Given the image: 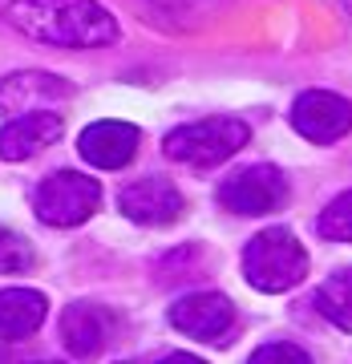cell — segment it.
Wrapping results in <instances>:
<instances>
[{
  "label": "cell",
  "mask_w": 352,
  "mask_h": 364,
  "mask_svg": "<svg viewBox=\"0 0 352 364\" xmlns=\"http://www.w3.org/2000/svg\"><path fill=\"white\" fill-rule=\"evenodd\" d=\"M9 25L41 45L61 49H97L117 41V21L97 0H13Z\"/></svg>",
  "instance_id": "cell-1"
},
{
  "label": "cell",
  "mask_w": 352,
  "mask_h": 364,
  "mask_svg": "<svg viewBox=\"0 0 352 364\" xmlns=\"http://www.w3.org/2000/svg\"><path fill=\"white\" fill-rule=\"evenodd\" d=\"M243 275L255 291H287L308 275V251L300 247V239L284 227H267L247 243L243 251Z\"/></svg>",
  "instance_id": "cell-2"
},
{
  "label": "cell",
  "mask_w": 352,
  "mask_h": 364,
  "mask_svg": "<svg viewBox=\"0 0 352 364\" xmlns=\"http://www.w3.org/2000/svg\"><path fill=\"white\" fill-rule=\"evenodd\" d=\"M251 130L239 122V117H203V122H191V126H178V130L166 134V150L170 162H186V166H219L231 154H239L247 146Z\"/></svg>",
  "instance_id": "cell-3"
},
{
  "label": "cell",
  "mask_w": 352,
  "mask_h": 364,
  "mask_svg": "<svg viewBox=\"0 0 352 364\" xmlns=\"http://www.w3.org/2000/svg\"><path fill=\"white\" fill-rule=\"evenodd\" d=\"M102 203V182L78 170H57L37 191V219L49 227H81Z\"/></svg>",
  "instance_id": "cell-4"
},
{
  "label": "cell",
  "mask_w": 352,
  "mask_h": 364,
  "mask_svg": "<svg viewBox=\"0 0 352 364\" xmlns=\"http://www.w3.org/2000/svg\"><path fill=\"white\" fill-rule=\"evenodd\" d=\"M219 203L231 215H272L287 203V178L275 166H247L219 186Z\"/></svg>",
  "instance_id": "cell-5"
},
{
  "label": "cell",
  "mask_w": 352,
  "mask_h": 364,
  "mask_svg": "<svg viewBox=\"0 0 352 364\" xmlns=\"http://www.w3.org/2000/svg\"><path fill=\"white\" fill-rule=\"evenodd\" d=\"M292 126H296L300 138H308L316 146L340 142L352 130V102L328 90H308L292 105Z\"/></svg>",
  "instance_id": "cell-6"
},
{
  "label": "cell",
  "mask_w": 352,
  "mask_h": 364,
  "mask_svg": "<svg viewBox=\"0 0 352 364\" xmlns=\"http://www.w3.org/2000/svg\"><path fill=\"white\" fill-rule=\"evenodd\" d=\"M170 324L195 340L219 344L235 328V308H231V299L219 296V291H195V296H183L170 308Z\"/></svg>",
  "instance_id": "cell-7"
},
{
  "label": "cell",
  "mask_w": 352,
  "mask_h": 364,
  "mask_svg": "<svg viewBox=\"0 0 352 364\" xmlns=\"http://www.w3.org/2000/svg\"><path fill=\"white\" fill-rule=\"evenodd\" d=\"M117 207L126 219L142 223V227H166L183 215V195L166 178H138L117 195Z\"/></svg>",
  "instance_id": "cell-8"
},
{
  "label": "cell",
  "mask_w": 352,
  "mask_h": 364,
  "mask_svg": "<svg viewBox=\"0 0 352 364\" xmlns=\"http://www.w3.org/2000/svg\"><path fill=\"white\" fill-rule=\"evenodd\" d=\"M61 117L49 109H33V114H16L0 126V158L4 162H25V158L49 150L61 138Z\"/></svg>",
  "instance_id": "cell-9"
},
{
  "label": "cell",
  "mask_w": 352,
  "mask_h": 364,
  "mask_svg": "<svg viewBox=\"0 0 352 364\" xmlns=\"http://www.w3.org/2000/svg\"><path fill=\"white\" fill-rule=\"evenodd\" d=\"M69 85L57 73H41V69H25L13 77L0 81V114H33V109H49V105L65 102Z\"/></svg>",
  "instance_id": "cell-10"
},
{
  "label": "cell",
  "mask_w": 352,
  "mask_h": 364,
  "mask_svg": "<svg viewBox=\"0 0 352 364\" xmlns=\"http://www.w3.org/2000/svg\"><path fill=\"white\" fill-rule=\"evenodd\" d=\"M81 158L97 170H122L138 154V130L130 122H93L78 138Z\"/></svg>",
  "instance_id": "cell-11"
},
{
  "label": "cell",
  "mask_w": 352,
  "mask_h": 364,
  "mask_svg": "<svg viewBox=\"0 0 352 364\" xmlns=\"http://www.w3.org/2000/svg\"><path fill=\"white\" fill-rule=\"evenodd\" d=\"M110 336H114V316L105 312V308H97V304H73L61 316V340L81 360L97 356L110 344Z\"/></svg>",
  "instance_id": "cell-12"
},
{
  "label": "cell",
  "mask_w": 352,
  "mask_h": 364,
  "mask_svg": "<svg viewBox=\"0 0 352 364\" xmlns=\"http://www.w3.org/2000/svg\"><path fill=\"white\" fill-rule=\"evenodd\" d=\"M49 299L33 291V287H4L0 291V336L4 340H21L33 336L45 324Z\"/></svg>",
  "instance_id": "cell-13"
},
{
  "label": "cell",
  "mask_w": 352,
  "mask_h": 364,
  "mask_svg": "<svg viewBox=\"0 0 352 364\" xmlns=\"http://www.w3.org/2000/svg\"><path fill=\"white\" fill-rule=\"evenodd\" d=\"M316 312L332 320L340 332H352V267H340L316 287Z\"/></svg>",
  "instance_id": "cell-14"
},
{
  "label": "cell",
  "mask_w": 352,
  "mask_h": 364,
  "mask_svg": "<svg viewBox=\"0 0 352 364\" xmlns=\"http://www.w3.org/2000/svg\"><path fill=\"white\" fill-rule=\"evenodd\" d=\"M316 231L332 239V243H352V191L336 195L320 210V219H316Z\"/></svg>",
  "instance_id": "cell-15"
},
{
  "label": "cell",
  "mask_w": 352,
  "mask_h": 364,
  "mask_svg": "<svg viewBox=\"0 0 352 364\" xmlns=\"http://www.w3.org/2000/svg\"><path fill=\"white\" fill-rule=\"evenodd\" d=\"M28 263H33V251H28V243L21 239V235H13V231H4V227H0V275L25 272Z\"/></svg>",
  "instance_id": "cell-16"
},
{
  "label": "cell",
  "mask_w": 352,
  "mask_h": 364,
  "mask_svg": "<svg viewBox=\"0 0 352 364\" xmlns=\"http://www.w3.org/2000/svg\"><path fill=\"white\" fill-rule=\"evenodd\" d=\"M247 364H312L308 352L296 348V344H263V348L251 352Z\"/></svg>",
  "instance_id": "cell-17"
},
{
  "label": "cell",
  "mask_w": 352,
  "mask_h": 364,
  "mask_svg": "<svg viewBox=\"0 0 352 364\" xmlns=\"http://www.w3.org/2000/svg\"><path fill=\"white\" fill-rule=\"evenodd\" d=\"M158 364H207V360H198V356H191V352H170V356H162Z\"/></svg>",
  "instance_id": "cell-18"
},
{
  "label": "cell",
  "mask_w": 352,
  "mask_h": 364,
  "mask_svg": "<svg viewBox=\"0 0 352 364\" xmlns=\"http://www.w3.org/2000/svg\"><path fill=\"white\" fill-rule=\"evenodd\" d=\"M122 364H130V360H122Z\"/></svg>",
  "instance_id": "cell-19"
}]
</instances>
